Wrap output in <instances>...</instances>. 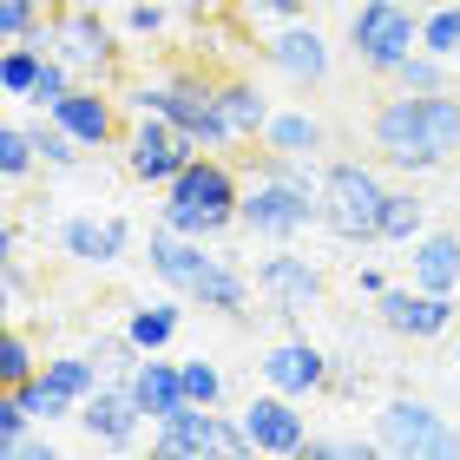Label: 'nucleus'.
Segmentation results:
<instances>
[{
    "label": "nucleus",
    "mask_w": 460,
    "mask_h": 460,
    "mask_svg": "<svg viewBox=\"0 0 460 460\" xmlns=\"http://www.w3.org/2000/svg\"><path fill=\"white\" fill-rule=\"evenodd\" d=\"M421 230H428V198L414 191V184H402V191L388 184V204H382V243H402V250H408Z\"/></svg>",
    "instance_id": "27"
},
{
    "label": "nucleus",
    "mask_w": 460,
    "mask_h": 460,
    "mask_svg": "<svg viewBox=\"0 0 460 460\" xmlns=\"http://www.w3.org/2000/svg\"><path fill=\"white\" fill-rule=\"evenodd\" d=\"M329 362H336V355H323L309 336H283V342H270V349L257 355V375H263V388L309 402V394L329 388Z\"/></svg>",
    "instance_id": "14"
},
{
    "label": "nucleus",
    "mask_w": 460,
    "mask_h": 460,
    "mask_svg": "<svg viewBox=\"0 0 460 460\" xmlns=\"http://www.w3.org/2000/svg\"><path fill=\"white\" fill-rule=\"evenodd\" d=\"M368 138H375V152H382V164H394V172H408V178L441 172V164H454V152H460V99L454 93H402L394 86V99L375 106Z\"/></svg>",
    "instance_id": "1"
},
{
    "label": "nucleus",
    "mask_w": 460,
    "mask_h": 460,
    "mask_svg": "<svg viewBox=\"0 0 460 460\" xmlns=\"http://www.w3.org/2000/svg\"><path fill=\"white\" fill-rule=\"evenodd\" d=\"M7 460H53V441H47V434H27V441H20Z\"/></svg>",
    "instance_id": "44"
},
{
    "label": "nucleus",
    "mask_w": 460,
    "mask_h": 460,
    "mask_svg": "<svg viewBox=\"0 0 460 460\" xmlns=\"http://www.w3.org/2000/svg\"><path fill=\"white\" fill-rule=\"evenodd\" d=\"M263 145L270 152H289V158H316L329 145V132H323V119L309 106H277V119L263 125Z\"/></svg>",
    "instance_id": "24"
},
{
    "label": "nucleus",
    "mask_w": 460,
    "mask_h": 460,
    "mask_svg": "<svg viewBox=\"0 0 460 460\" xmlns=\"http://www.w3.org/2000/svg\"><path fill=\"white\" fill-rule=\"evenodd\" d=\"M408 283L434 296H460V230H421L408 243Z\"/></svg>",
    "instance_id": "19"
},
{
    "label": "nucleus",
    "mask_w": 460,
    "mask_h": 460,
    "mask_svg": "<svg viewBox=\"0 0 460 460\" xmlns=\"http://www.w3.org/2000/svg\"><path fill=\"white\" fill-rule=\"evenodd\" d=\"M421 47V20H414V7H402V0H362V7L349 13V53L362 73H382L394 79V66Z\"/></svg>",
    "instance_id": "7"
},
{
    "label": "nucleus",
    "mask_w": 460,
    "mask_h": 460,
    "mask_svg": "<svg viewBox=\"0 0 460 460\" xmlns=\"http://www.w3.org/2000/svg\"><path fill=\"white\" fill-rule=\"evenodd\" d=\"M382 204H388L382 164H362V158L323 164V230H329V237L382 243Z\"/></svg>",
    "instance_id": "4"
},
{
    "label": "nucleus",
    "mask_w": 460,
    "mask_h": 460,
    "mask_svg": "<svg viewBox=\"0 0 460 460\" xmlns=\"http://www.w3.org/2000/svg\"><path fill=\"white\" fill-rule=\"evenodd\" d=\"M33 428H40V421H33L27 394H20V388H0V454H13Z\"/></svg>",
    "instance_id": "36"
},
{
    "label": "nucleus",
    "mask_w": 460,
    "mask_h": 460,
    "mask_svg": "<svg viewBox=\"0 0 460 460\" xmlns=\"http://www.w3.org/2000/svg\"><path fill=\"white\" fill-rule=\"evenodd\" d=\"M164 27H172V7H164V0H132V7H125V33L158 40Z\"/></svg>",
    "instance_id": "39"
},
{
    "label": "nucleus",
    "mask_w": 460,
    "mask_h": 460,
    "mask_svg": "<svg viewBox=\"0 0 460 460\" xmlns=\"http://www.w3.org/2000/svg\"><path fill=\"white\" fill-rule=\"evenodd\" d=\"M158 198H164L158 224L184 230V237H211V243L243 217V178H237V164H230L224 152H198Z\"/></svg>",
    "instance_id": "2"
},
{
    "label": "nucleus",
    "mask_w": 460,
    "mask_h": 460,
    "mask_svg": "<svg viewBox=\"0 0 460 460\" xmlns=\"http://www.w3.org/2000/svg\"><path fill=\"white\" fill-rule=\"evenodd\" d=\"M125 106L132 112H164L198 152H230V145H237V132H230V119L217 106V79L204 66H172L158 79H138Z\"/></svg>",
    "instance_id": "3"
},
{
    "label": "nucleus",
    "mask_w": 460,
    "mask_h": 460,
    "mask_svg": "<svg viewBox=\"0 0 460 460\" xmlns=\"http://www.w3.org/2000/svg\"><path fill=\"white\" fill-rule=\"evenodd\" d=\"M217 454H224V460H250V454H257V447H250L243 414H217Z\"/></svg>",
    "instance_id": "40"
},
{
    "label": "nucleus",
    "mask_w": 460,
    "mask_h": 460,
    "mask_svg": "<svg viewBox=\"0 0 460 460\" xmlns=\"http://www.w3.org/2000/svg\"><path fill=\"white\" fill-rule=\"evenodd\" d=\"M184 394H191L198 408H224V368L217 362H204V355H184Z\"/></svg>",
    "instance_id": "35"
},
{
    "label": "nucleus",
    "mask_w": 460,
    "mask_h": 460,
    "mask_svg": "<svg viewBox=\"0 0 460 460\" xmlns=\"http://www.w3.org/2000/svg\"><path fill=\"white\" fill-rule=\"evenodd\" d=\"M237 414H243L250 447H257V454H283V460H289V454H303V447H309V414L296 408V394L263 388V394H250Z\"/></svg>",
    "instance_id": "15"
},
{
    "label": "nucleus",
    "mask_w": 460,
    "mask_h": 460,
    "mask_svg": "<svg viewBox=\"0 0 460 460\" xmlns=\"http://www.w3.org/2000/svg\"><path fill=\"white\" fill-rule=\"evenodd\" d=\"M375 323L388 329V336L402 342H434L447 336L460 323V296H434V289H414V283H388L382 296H375Z\"/></svg>",
    "instance_id": "11"
},
{
    "label": "nucleus",
    "mask_w": 460,
    "mask_h": 460,
    "mask_svg": "<svg viewBox=\"0 0 460 460\" xmlns=\"http://www.w3.org/2000/svg\"><path fill=\"white\" fill-rule=\"evenodd\" d=\"M355 388H362L355 362H329V388H323V394H355Z\"/></svg>",
    "instance_id": "43"
},
{
    "label": "nucleus",
    "mask_w": 460,
    "mask_h": 460,
    "mask_svg": "<svg viewBox=\"0 0 460 460\" xmlns=\"http://www.w3.org/2000/svg\"><path fill=\"white\" fill-rule=\"evenodd\" d=\"M86 355H93V362L106 368V375H132V368H138V342L125 336V329H119V336H93Z\"/></svg>",
    "instance_id": "37"
},
{
    "label": "nucleus",
    "mask_w": 460,
    "mask_h": 460,
    "mask_svg": "<svg viewBox=\"0 0 460 460\" xmlns=\"http://www.w3.org/2000/svg\"><path fill=\"white\" fill-rule=\"evenodd\" d=\"M33 164H40V152H33V132L20 119H7L0 125V178L7 184H20V178H33Z\"/></svg>",
    "instance_id": "31"
},
{
    "label": "nucleus",
    "mask_w": 460,
    "mask_h": 460,
    "mask_svg": "<svg viewBox=\"0 0 460 460\" xmlns=\"http://www.w3.org/2000/svg\"><path fill=\"white\" fill-rule=\"evenodd\" d=\"M250 289H257V277H250L243 263L230 257H211V270L191 283V303L204 309V316H224V323H243L250 316Z\"/></svg>",
    "instance_id": "21"
},
{
    "label": "nucleus",
    "mask_w": 460,
    "mask_h": 460,
    "mask_svg": "<svg viewBox=\"0 0 460 460\" xmlns=\"http://www.w3.org/2000/svg\"><path fill=\"white\" fill-rule=\"evenodd\" d=\"M263 66L283 73L289 86H323L329 73H336V47H329L323 27H309V20H277L263 40H257Z\"/></svg>",
    "instance_id": "10"
},
{
    "label": "nucleus",
    "mask_w": 460,
    "mask_h": 460,
    "mask_svg": "<svg viewBox=\"0 0 460 460\" xmlns=\"http://www.w3.org/2000/svg\"><path fill=\"white\" fill-rule=\"evenodd\" d=\"M217 414H224V408L184 402L178 414L152 421V454H158V460H204V454H217Z\"/></svg>",
    "instance_id": "18"
},
{
    "label": "nucleus",
    "mask_w": 460,
    "mask_h": 460,
    "mask_svg": "<svg viewBox=\"0 0 460 460\" xmlns=\"http://www.w3.org/2000/svg\"><path fill=\"white\" fill-rule=\"evenodd\" d=\"M309 460H336L342 454V441H329V434H309V447H303Z\"/></svg>",
    "instance_id": "45"
},
{
    "label": "nucleus",
    "mask_w": 460,
    "mask_h": 460,
    "mask_svg": "<svg viewBox=\"0 0 460 460\" xmlns=\"http://www.w3.org/2000/svg\"><path fill=\"white\" fill-rule=\"evenodd\" d=\"M0 257H20V224L0 217Z\"/></svg>",
    "instance_id": "46"
},
{
    "label": "nucleus",
    "mask_w": 460,
    "mask_h": 460,
    "mask_svg": "<svg viewBox=\"0 0 460 460\" xmlns=\"http://www.w3.org/2000/svg\"><path fill=\"white\" fill-rule=\"evenodd\" d=\"M40 375V355L27 342V329L7 323V336H0V388H20V382H33Z\"/></svg>",
    "instance_id": "32"
},
{
    "label": "nucleus",
    "mask_w": 460,
    "mask_h": 460,
    "mask_svg": "<svg viewBox=\"0 0 460 460\" xmlns=\"http://www.w3.org/2000/svg\"><path fill=\"white\" fill-rule=\"evenodd\" d=\"M20 394H27V408H33V421H40V428H53V421H79V402H73V394H59L47 375L20 382Z\"/></svg>",
    "instance_id": "33"
},
{
    "label": "nucleus",
    "mask_w": 460,
    "mask_h": 460,
    "mask_svg": "<svg viewBox=\"0 0 460 460\" xmlns=\"http://www.w3.org/2000/svg\"><path fill=\"white\" fill-rule=\"evenodd\" d=\"M79 428L93 434L99 447H138V434H145V408H138V394H132V382L125 375H106L86 402H79Z\"/></svg>",
    "instance_id": "13"
},
{
    "label": "nucleus",
    "mask_w": 460,
    "mask_h": 460,
    "mask_svg": "<svg viewBox=\"0 0 460 460\" xmlns=\"http://www.w3.org/2000/svg\"><path fill=\"white\" fill-rule=\"evenodd\" d=\"M454 66H460V53H454Z\"/></svg>",
    "instance_id": "48"
},
{
    "label": "nucleus",
    "mask_w": 460,
    "mask_h": 460,
    "mask_svg": "<svg viewBox=\"0 0 460 460\" xmlns=\"http://www.w3.org/2000/svg\"><path fill=\"white\" fill-rule=\"evenodd\" d=\"M53 119L66 125V132L86 145V152H106V145L125 138V125H119V99L106 86H93V79H79V86L53 106Z\"/></svg>",
    "instance_id": "17"
},
{
    "label": "nucleus",
    "mask_w": 460,
    "mask_h": 460,
    "mask_svg": "<svg viewBox=\"0 0 460 460\" xmlns=\"http://www.w3.org/2000/svg\"><path fill=\"white\" fill-rule=\"evenodd\" d=\"M40 375H47L59 394H73V402H86V394L106 382V368H99L93 355H47V362H40Z\"/></svg>",
    "instance_id": "29"
},
{
    "label": "nucleus",
    "mask_w": 460,
    "mask_h": 460,
    "mask_svg": "<svg viewBox=\"0 0 460 460\" xmlns=\"http://www.w3.org/2000/svg\"><path fill=\"white\" fill-rule=\"evenodd\" d=\"M250 277H257V296L277 309L283 323H296L303 309H316V303H323V289H329V283H323V270L309 263V257H296L289 243H277L270 257H257V270H250Z\"/></svg>",
    "instance_id": "12"
},
{
    "label": "nucleus",
    "mask_w": 460,
    "mask_h": 460,
    "mask_svg": "<svg viewBox=\"0 0 460 460\" xmlns=\"http://www.w3.org/2000/svg\"><path fill=\"white\" fill-rule=\"evenodd\" d=\"M47 59H53L47 40H7V53H0V93L27 106L33 86H40V73H47Z\"/></svg>",
    "instance_id": "26"
},
{
    "label": "nucleus",
    "mask_w": 460,
    "mask_h": 460,
    "mask_svg": "<svg viewBox=\"0 0 460 460\" xmlns=\"http://www.w3.org/2000/svg\"><path fill=\"white\" fill-rule=\"evenodd\" d=\"M382 289H388V270H382V263H362V270H355V296H368V303H375Z\"/></svg>",
    "instance_id": "42"
},
{
    "label": "nucleus",
    "mask_w": 460,
    "mask_h": 460,
    "mask_svg": "<svg viewBox=\"0 0 460 460\" xmlns=\"http://www.w3.org/2000/svg\"><path fill=\"white\" fill-rule=\"evenodd\" d=\"M33 40H47V53H59L79 79H93V86L119 73V27L99 7H59V13H47V27Z\"/></svg>",
    "instance_id": "8"
},
{
    "label": "nucleus",
    "mask_w": 460,
    "mask_h": 460,
    "mask_svg": "<svg viewBox=\"0 0 460 460\" xmlns=\"http://www.w3.org/2000/svg\"><path fill=\"white\" fill-rule=\"evenodd\" d=\"M145 408V421H164V414H178L191 394H184V362H164V355H138V368L125 375Z\"/></svg>",
    "instance_id": "22"
},
{
    "label": "nucleus",
    "mask_w": 460,
    "mask_h": 460,
    "mask_svg": "<svg viewBox=\"0 0 460 460\" xmlns=\"http://www.w3.org/2000/svg\"><path fill=\"white\" fill-rule=\"evenodd\" d=\"M421 47H428V53H441V59L460 53V0H447V7H428V13H421Z\"/></svg>",
    "instance_id": "34"
},
{
    "label": "nucleus",
    "mask_w": 460,
    "mask_h": 460,
    "mask_svg": "<svg viewBox=\"0 0 460 460\" xmlns=\"http://www.w3.org/2000/svg\"><path fill=\"white\" fill-rule=\"evenodd\" d=\"M375 441L394 460H460V428L421 394H388L375 414Z\"/></svg>",
    "instance_id": "5"
},
{
    "label": "nucleus",
    "mask_w": 460,
    "mask_h": 460,
    "mask_svg": "<svg viewBox=\"0 0 460 460\" xmlns=\"http://www.w3.org/2000/svg\"><path fill=\"white\" fill-rule=\"evenodd\" d=\"M211 237H184V230H172V224H158L152 237H145V263H152V277L164 283V289H178V296H191V283L211 270Z\"/></svg>",
    "instance_id": "16"
},
{
    "label": "nucleus",
    "mask_w": 460,
    "mask_h": 460,
    "mask_svg": "<svg viewBox=\"0 0 460 460\" xmlns=\"http://www.w3.org/2000/svg\"><path fill=\"white\" fill-rule=\"evenodd\" d=\"M217 106H224V119H230V132H237V145H243V138H263V125L277 119L270 93H263L250 73H224V79H217Z\"/></svg>",
    "instance_id": "23"
},
{
    "label": "nucleus",
    "mask_w": 460,
    "mask_h": 460,
    "mask_svg": "<svg viewBox=\"0 0 460 460\" xmlns=\"http://www.w3.org/2000/svg\"><path fill=\"white\" fill-rule=\"evenodd\" d=\"M454 362H460V342H454Z\"/></svg>",
    "instance_id": "47"
},
{
    "label": "nucleus",
    "mask_w": 460,
    "mask_h": 460,
    "mask_svg": "<svg viewBox=\"0 0 460 460\" xmlns=\"http://www.w3.org/2000/svg\"><path fill=\"white\" fill-rule=\"evenodd\" d=\"M59 250H66L73 263H125V250H132V224L125 217H66L59 224Z\"/></svg>",
    "instance_id": "20"
},
{
    "label": "nucleus",
    "mask_w": 460,
    "mask_h": 460,
    "mask_svg": "<svg viewBox=\"0 0 460 460\" xmlns=\"http://www.w3.org/2000/svg\"><path fill=\"white\" fill-rule=\"evenodd\" d=\"M27 132H33V152H40V164H47V172H79L86 145H79V138H73V132H66V125H59L53 112H40V119L27 125Z\"/></svg>",
    "instance_id": "28"
},
{
    "label": "nucleus",
    "mask_w": 460,
    "mask_h": 460,
    "mask_svg": "<svg viewBox=\"0 0 460 460\" xmlns=\"http://www.w3.org/2000/svg\"><path fill=\"white\" fill-rule=\"evenodd\" d=\"M237 224L250 230V237H263V243H296L309 224H323V191H303V184H289V178L250 172Z\"/></svg>",
    "instance_id": "6"
},
{
    "label": "nucleus",
    "mask_w": 460,
    "mask_h": 460,
    "mask_svg": "<svg viewBox=\"0 0 460 460\" xmlns=\"http://www.w3.org/2000/svg\"><path fill=\"white\" fill-rule=\"evenodd\" d=\"M119 152H125V172H132L138 184H152V191H164L184 164L198 158V145L178 132L164 112H132V125H125V138H119Z\"/></svg>",
    "instance_id": "9"
},
{
    "label": "nucleus",
    "mask_w": 460,
    "mask_h": 460,
    "mask_svg": "<svg viewBox=\"0 0 460 460\" xmlns=\"http://www.w3.org/2000/svg\"><path fill=\"white\" fill-rule=\"evenodd\" d=\"M40 27H47L40 0H0V40H33Z\"/></svg>",
    "instance_id": "38"
},
{
    "label": "nucleus",
    "mask_w": 460,
    "mask_h": 460,
    "mask_svg": "<svg viewBox=\"0 0 460 460\" xmlns=\"http://www.w3.org/2000/svg\"><path fill=\"white\" fill-rule=\"evenodd\" d=\"M178 323H184V309H178V289H172V296H158V303H138L132 316H125V336L138 342V355H164L178 342Z\"/></svg>",
    "instance_id": "25"
},
{
    "label": "nucleus",
    "mask_w": 460,
    "mask_h": 460,
    "mask_svg": "<svg viewBox=\"0 0 460 460\" xmlns=\"http://www.w3.org/2000/svg\"><path fill=\"white\" fill-rule=\"evenodd\" d=\"M237 7H243L250 20H303L309 0H237Z\"/></svg>",
    "instance_id": "41"
},
{
    "label": "nucleus",
    "mask_w": 460,
    "mask_h": 460,
    "mask_svg": "<svg viewBox=\"0 0 460 460\" xmlns=\"http://www.w3.org/2000/svg\"><path fill=\"white\" fill-rule=\"evenodd\" d=\"M447 66H454V59L414 47L402 66H394V86H402V93H447Z\"/></svg>",
    "instance_id": "30"
}]
</instances>
